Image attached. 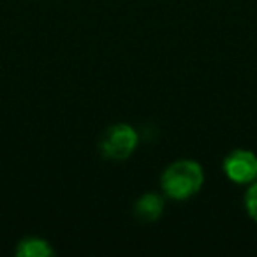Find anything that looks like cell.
Wrapping results in <instances>:
<instances>
[{
  "instance_id": "6da1fadb",
  "label": "cell",
  "mask_w": 257,
  "mask_h": 257,
  "mask_svg": "<svg viewBox=\"0 0 257 257\" xmlns=\"http://www.w3.org/2000/svg\"><path fill=\"white\" fill-rule=\"evenodd\" d=\"M204 185V169L199 162L180 159L168 166L161 175V189L164 197L173 201H187L196 196Z\"/></svg>"
},
{
  "instance_id": "7a4b0ae2",
  "label": "cell",
  "mask_w": 257,
  "mask_h": 257,
  "mask_svg": "<svg viewBox=\"0 0 257 257\" xmlns=\"http://www.w3.org/2000/svg\"><path fill=\"white\" fill-rule=\"evenodd\" d=\"M140 145V134L128 123H114L104 131L99 141V152L107 161H127Z\"/></svg>"
},
{
  "instance_id": "3957f363",
  "label": "cell",
  "mask_w": 257,
  "mask_h": 257,
  "mask_svg": "<svg viewBox=\"0 0 257 257\" xmlns=\"http://www.w3.org/2000/svg\"><path fill=\"white\" fill-rule=\"evenodd\" d=\"M222 171L236 185H250L257 180V155L243 148L229 152L222 161Z\"/></svg>"
},
{
  "instance_id": "277c9868",
  "label": "cell",
  "mask_w": 257,
  "mask_h": 257,
  "mask_svg": "<svg viewBox=\"0 0 257 257\" xmlns=\"http://www.w3.org/2000/svg\"><path fill=\"white\" fill-rule=\"evenodd\" d=\"M166 208L164 196L155 192H147L136 199L133 206V213L141 222H155L162 217Z\"/></svg>"
},
{
  "instance_id": "5b68a950",
  "label": "cell",
  "mask_w": 257,
  "mask_h": 257,
  "mask_svg": "<svg viewBox=\"0 0 257 257\" xmlns=\"http://www.w3.org/2000/svg\"><path fill=\"white\" fill-rule=\"evenodd\" d=\"M15 253L18 257H51L55 255V248L48 239L29 236V238H23L18 243Z\"/></svg>"
},
{
  "instance_id": "8992f818",
  "label": "cell",
  "mask_w": 257,
  "mask_h": 257,
  "mask_svg": "<svg viewBox=\"0 0 257 257\" xmlns=\"http://www.w3.org/2000/svg\"><path fill=\"white\" fill-rule=\"evenodd\" d=\"M243 203H245V210H246V213H248V217L252 218L253 222H257V180L248 185Z\"/></svg>"
}]
</instances>
